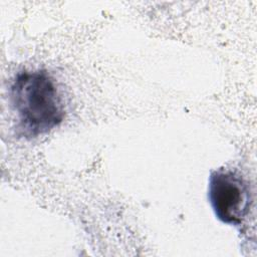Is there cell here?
I'll return each instance as SVG.
<instances>
[{
    "label": "cell",
    "instance_id": "1",
    "mask_svg": "<svg viewBox=\"0 0 257 257\" xmlns=\"http://www.w3.org/2000/svg\"><path fill=\"white\" fill-rule=\"evenodd\" d=\"M10 103L16 112V130L24 138H36L59 125L64 105L52 76L43 69L16 74L10 90Z\"/></svg>",
    "mask_w": 257,
    "mask_h": 257
},
{
    "label": "cell",
    "instance_id": "2",
    "mask_svg": "<svg viewBox=\"0 0 257 257\" xmlns=\"http://www.w3.org/2000/svg\"><path fill=\"white\" fill-rule=\"evenodd\" d=\"M208 198L216 217L229 225H241L249 214L252 194L248 182L236 171L219 169L209 178Z\"/></svg>",
    "mask_w": 257,
    "mask_h": 257
}]
</instances>
